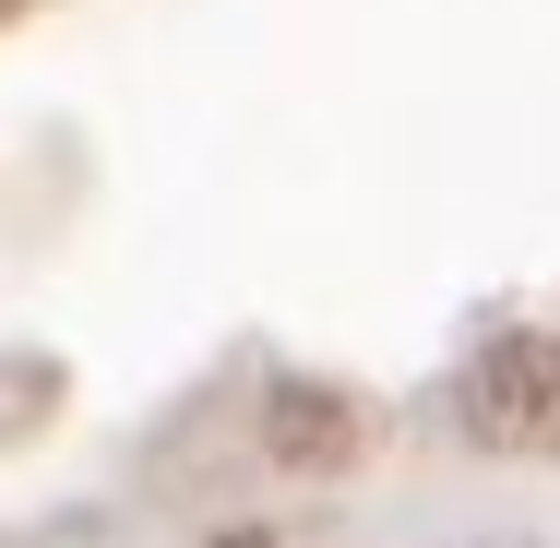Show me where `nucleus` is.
<instances>
[{
  "mask_svg": "<svg viewBox=\"0 0 560 548\" xmlns=\"http://www.w3.org/2000/svg\"><path fill=\"white\" fill-rule=\"evenodd\" d=\"M453 406H465V430L501 441V453H560V334L477 346L465 382H453Z\"/></svg>",
  "mask_w": 560,
  "mask_h": 548,
  "instance_id": "obj_1",
  "label": "nucleus"
}]
</instances>
